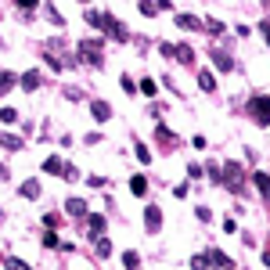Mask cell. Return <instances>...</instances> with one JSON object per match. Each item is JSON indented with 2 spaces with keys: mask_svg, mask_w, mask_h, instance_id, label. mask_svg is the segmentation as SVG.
<instances>
[{
  "mask_svg": "<svg viewBox=\"0 0 270 270\" xmlns=\"http://www.w3.org/2000/svg\"><path fill=\"white\" fill-rule=\"evenodd\" d=\"M137 159H141V162L148 166V162H152V152H148V148H144V144H137Z\"/></svg>",
  "mask_w": 270,
  "mask_h": 270,
  "instance_id": "cell-23",
  "label": "cell"
},
{
  "mask_svg": "<svg viewBox=\"0 0 270 270\" xmlns=\"http://www.w3.org/2000/svg\"><path fill=\"white\" fill-rule=\"evenodd\" d=\"M4 267H7V270H29V267H25V263H22V259H11V256H7V259H4Z\"/></svg>",
  "mask_w": 270,
  "mask_h": 270,
  "instance_id": "cell-21",
  "label": "cell"
},
{
  "mask_svg": "<svg viewBox=\"0 0 270 270\" xmlns=\"http://www.w3.org/2000/svg\"><path fill=\"white\" fill-rule=\"evenodd\" d=\"M130 191H134V194H144V191H148V180H144V176H134V180H130Z\"/></svg>",
  "mask_w": 270,
  "mask_h": 270,
  "instance_id": "cell-17",
  "label": "cell"
},
{
  "mask_svg": "<svg viewBox=\"0 0 270 270\" xmlns=\"http://www.w3.org/2000/svg\"><path fill=\"white\" fill-rule=\"evenodd\" d=\"M209 54H212V61H216V69H223V72H231V69H234V61H231L223 51H209Z\"/></svg>",
  "mask_w": 270,
  "mask_h": 270,
  "instance_id": "cell-8",
  "label": "cell"
},
{
  "mask_svg": "<svg viewBox=\"0 0 270 270\" xmlns=\"http://www.w3.org/2000/svg\"><path fill=\"white\" fill-rule=\"evenodd\" d=\"M108 252H112V245H108V238H101V241H97V256H108Z\"/></svg>",
  "mask_w": 270,
  "mask_h": 270,
  "instance_id": "cell-25",
  "label": "cell"
},
{
  "mask_svg": "<svg viewBox=\"0 0 270 270\" xmlns=\"http://www.w3.org/2000/svg\"><path fill=\"white\" fill-rule=\"evenodd\" d=\"M87 22H90V25H97V29H105L112 40L126 43V29H123V25H119L112 15H105V11H101V15H97V11H87Z\"/></svg>",
  "mask_w": 270,
  "mask_h": 270,
  "instance_id": "cell-1",
  "label": "cell"
},
{
  "mask_svg": "<svg viewBox=\"0 0 270 270\" xmlns=\"http://www.w3.org/2000/svg\"><path fill=\"white\" fill-rule=\"evenodd\" d=\"M40 79H43V76H40L36 69L25 72V76H22V90H36V87H40Z\"/></svg>",
  "mask_w": 270,
  "mask_h": 270,
  "instance_id": "cell-9",
  "label": "cell"
},
{
  "mask_svg": "<svg viewBox=\"0 0 270 270\" xmlns=\"http://www.w3.org/2000/svg\"><path fill=\"white\" fill-rule=\"evenodd\" d=\"M259 29H263V36H267V43H270V18H263V22H259Z\"/></svg>",
  "mask_w": 270,
  "mask_h": 270,
  "instance_id": "cell-27",
  "label": "cell"
},
{
  "mask_svg": "<svg viewBox=\"0 0 270 270\" xmlns=\"http://www.w3.org/2000/svg\"><path fill=\"white\" fill-rule=\"evenodd\" d=\"M0 148H11V152H18V148H22V141H15V137H0Z\"/></svg>",
  "mask_w": 270,
  "mask_h": 270,
  "instance_id": "cell-20",
  "label": "cell"
},
{
  "mask_svg": "<svg viewBox=\"0 0 270 270\" xmlns=\"http://www.w3.org/2000/svg\"><path fill=\"white\" fill-rule=\"evenodd\" d=\"M43 173H58V176H61V173H65V162L58 159V155H51V159L43 162Z\"/></svg>",
  "mask_w": 270,
  "mask_h": 270,
  "instance_id": "cell-12",
  "label": "cell"
},
{
  "mask_svg": "<svg viewBox=\"0 0 270 270\" xmlns=\"http://www.w3.org/2000/svg\"><path fill=\"white\" fill-rule=\"evenodd\" d=\"M198 87H202V90H212V87H216V79H212V72H198Z\"/></svg>",
  "mask_w": 270,
  "mask_h": 270,
  "instance_id": "cell-16",
  "label": "cell"
},
{
  "mask_svg": "<svg viewBox=\"0 0 270 270\" xmlns=\"http://www.w3.org/2000/svg\"><path fill=\"white\" fill-rule=\"evenodd\" d=\"M209 33H223V22H220V18H209Z\"/></svg>",
  "mask_w": 270,
  "mask_h": 270,
  "instance_id": "cell-26",
  "label": "cell"
},
{
  "mask_svg": "<svg viewBox=\"0 0 270 270\" xmlns=\"http://www.w3.org/2000/svg\"><path fill=\"white\" fill-rule=\"evenodd\" d=\"M18 194H22V198H36V194H40V180H25L22 188H18Z\"/></svg>",
  "mask_w": 270,
  "mask_h": 270,
  "instance_id": "cell-7",
  "label": "cell"
},
{
  "mask_svg": "<svg viewBox=\"0 0 270 270\" xmlns=\"http://www.w3.org/2000/svg\"><path fill=\"white\" fill-rule=\"evenodd\" d=\"M173 58H180L184 65H191L194 61V51L188 47V43H180V47H173Z\"/></svg>",
  "mask_w": 270,
  "mask_h": 270,
  "instance_id": "cell-11",
  "label": "cell"
},
{
  "mask_svg": "<svg viewBox=\"0 0 270 270\" xmlns=\"http://www.w3.org/2000/svg\"><path fill=\"white\" fill-rule=\"evenodd\" d=\"M0 119H4V123H15L18 112H15V108H0Z\"/></svg>",
  "mask_w": 270,
  "mask_h": 270,
  "instance_id": "cell-22",
  "label": "cell"
},
{
  "mask_svg": "<svg viewBox=\"0 0 270 270\" xmlns=\"http://www.w3.org/2000/svg\"><path fill=\"white\" fill-rule=\"evenodd\" d=\"M176 25H180V29H202V22L194 15H180V18H176Z\"/></svg>",
  "mask_w": 270,
  "mask_h": 270,
  "instance_id": "cell-13",
  "label": "cell"
},
{
  "mask_svg": "<svg viewBox=\"0 0 270 270\" xmlns=\"http://www.w3.org/2000/svg\"><path fill=\"white\" fill-rule=\"evenodd\" d=\"M87 223H90V234H105V216H94V212H90Z\"/></svg>",
  "mask_w": 270,
  "mask_h": 270,
  "instance_id": "cell-14",
  "label": "cell"
},
{
  "mask_svg": "<svg viewBox=\"0 0 270 270\" xmlns=\"http://www.w3.org/2000/svg\"><path fill=\"white\" fill-rule=\"evenodd\" d=\"M249 112H252V119L259 126H267L270 123V97H263V94L252 97V101H249Z\"/></svg>",
  "mask_w": 270,
  "mask_h": 270,
  "instance_id": "cell-3",
  "label": "cell"
},
{
  "mask_svg": "<svg viewBox=\"0 0 270 270\" xmlns=\"http://www.w3.org/2000/svg\"><path fill=\"white\" fill-rule=\"evenodd\" d=\"M223 180H227V188L241 194V166L238 162H227V170H223Z\"/></svg>",
  "mask_w": 270,
  "mask_h": 270,
  "instance_id": "cell-4",
  "label": "cell"
},
{
  "mask_svg": "<svg viewBox=\"0 0 270 270\" xmlns=\"http://www.w3.org/2000/svg\"><path fill=\"white\" fill-rule=\"evenodd\" d=\"M15 83H18V76H15V72H4V76H0V94H7V90H11Z\"/></svg>",
  "mask_w": 270,
  "mask_h": 270,
  "instance_id": "cell-15",
  "label": "cell"
},
{
  "mask_svg": "<svg viewBox=\"0 0 270 270\" xmlns=\"http://www.w3.org/2000/svg\"><path fill=\"white\" fill-rule=\"evenodd\" d=\"M90 112H94V119H97V123H105V119L112 116V108L105 105V101H94V105H90Z\"/></svg>",
  "mask_w": 270,
  "mask_h": 270,
  "instance_id": "cell-10",
  "label": "cell"
},
{
  "mask_svg": "<svg viewBox=\"0 0 270 270\" xmlns=\"http://www.w3.org/2000/svg\"><path fill=\"white\" fill-rule=\"evenodd\" d=\"M144 227H148V231H159V227H162V209H159V206H148V209H144Z\"/></svg>",
  "mask_w": 270,
  "mask_h": 270,
  "instance_id": "cell-5",
  "label": "cell"
},
{
  "mask_svg": "<svg viewBox=\"0 0 270 270\" xmlns=\"http://www.w3.org/2000/svg\"><path fill=\"white\" fill-rule=\"evenodd\" d=\"M123 267H126V270H137V267H141V259H137V252H126V256H123Z\"/></svg>",
  "mask_w": 270,
  "mask_h": 270,
  "instance_id": "cell-19",
  "label": "cell"
},
{
  "mask_svg": "<svg viewBox=\"0 0 270 270\" xmlns=\"http://www.w3.org/2000/svg\"><path fill=\"white\" fill-rule=\"evenodd\" d=\"M101 47H105L101 40H83V43H79V61H87V65H101Z\"/></svg>",
  "mask_w": 270,
  "mask_h": 270,
  "instance_id": "cell-2",
  "label": "cell"
},
{
  "mask_svg": "<svg viewBox=\"0 0 270 270\" xmlns=\"http://www.w3.org/2000/svg\"><path fill=\"white\" fill-rule=\"evenodd\" d=\"M65 209H69V216H90L83 198H69V202H65Z\"/></svg>",
  "mask_w": 270,
  "mask_h": 270,
  "instance_id": "cell-6",
  "label": "cell"
},
{
  "mask_svg": "<svg viewBox=\"0 0 270 270\" xmlns=\"http://www.w3.org/2000/svg\"><path fill=\"white\" fill-rule=\"evenodd\" d=\"M256 188H259V191H263L267 198H270V176H267V173H256Z\"/></svg>",
  "mask_w": 270,
  "mask_h": 270,
  "instance_id": "cell-18",
  "label": "cell"
},
{
  "mask_svg": "<svg viewBox=\"0 0 270 270\" xmlns=\"http://www.w3.org/2000/svg\"><path fill=\"white\" fill-rule=\"evenodd\" d=\"M141 94H148V97L155 94V83H152V79H141Z\"/></svg>",
  "mask_w": 270,
  "mask_h": 270,
  "instance_id": "cell-24",
  "label": "cell"
}]
</instances>
